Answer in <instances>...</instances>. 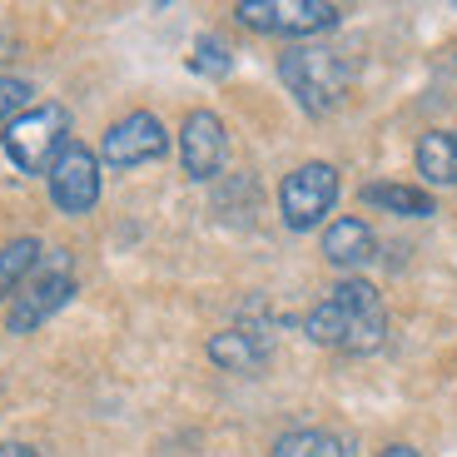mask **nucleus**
Masks as SVG:
<instances>
[{
	"label": "nucleus",
	"mask_w": 457,
	"mask_h": 457,
	"mask_svg": "<svg viewBox=\"0 0 457 457\" xmlns=\"http://www.w3.org/2000/svg\"><path fill=\"white\" fill-rule=\"evenodd\" d=\"M303 333L333 353H373L388 338V303L368 278H343L303 313Z\"/></svg>",
	"instance_id": "obj_1"
},
{
	"label": "nucleus",
	"mask_w": 457,
	"mask_h": 457,
	"mask_svg": "<svg viewBox=\"0 0 457 457\" xmlns=\"http://www.w3.org/2000/svg\"><path fill=\"white\" fill-rule=\"evenodd\" d=\"M278 80L303 114H333L353 90V60L333 46H288L278 55Z\"/></svg>",
	"instance_id": "obj_2"
},
{
	"label": "nucleus",
	"mask_w": 457,
	"mask_h": 457,
	"mask_svg": "<svg viewBox=\"0 0 457 457\" xmlns=\"http://www.w3.org/2000/svg\"><path fill=\"white\" fill-rule=\"evenodd\" d=\"M75 294H80V278H75V259H70V249H46V259L35 263V274L25 278V288L11 298L5 328H11L15 338H25V333H35L40 323L55 319Z\"/></svg>",
	"instance_id": "obj_3"
},
{
	"label": "nucleus",
	"mask_w": 457,
	"mask_h": 457,
	"mask_svg": "<svg viewBox=\"0 0 457 457\" xmlns=\"http://www.w3.org/2000/svg\"><path fill=\"white\" fill-rule=\"evenodd\" d=\"M0 145H5V160L21 174H50V164L60 160V149L70 145V110L55 100L30 104V110L0 135Z\"/></svg>",
	"instance_id": "obj_4"
},
{
	"label": "nucleus",
	"mask_w": 457,
	"mask_h": 457,
	"mask_svg": "<svg viewBox=\"0 0 457 457\" xmlns=\"http://www.w3.org/2000/svg\"><path fill=\"white\" fill-rule=\"evenodd\" d=\"M234 15L253 35L309 40V35H323L343 21V5H333V0H239Z\"/></svg>",
	"instance_id": "obj_5"
},
{
	"label": "nucleus",
	"mask_w": 457,
	"mask_h": 457,
	"mask_svg": "<svg viewBox=\"0 0 457 457\" xmlns=\"http://www.w3.org/2000/svg\"><path fill=\"white\" fill-rule=\"evenodd\" d=\"M338 189H343L338 170H333L328 160L298 164V170H288L284 184H278V214H284V224L294 228V234H309V228H319L323 219L333 214Z\"/></svg>",
	"instance_id": "obj_6"
},
{
	"label": "nucleus",
	"mask_w": 457,
	"mask_h": 457,
	"mask_svg": "<svg viewBox=\"0 0 457 457\" xmlns=\"http://www.w3.org/2000/svg\"><path fill=\"white\" fill-rule=\"evenodd\" d=\"M46 184H50V204L65 219L95 214V204H100V154L90 145H80V139H70L60 149V160L50 164Z\"/></svg>",
	"instance_id": "obj_7"
},
{
	"label": "nucleus",
	"mask_w": 457,
	"mask_h": 457,
	"mask_svg": "<svg viewBox=\"0 0 457 457\" xmlns=\"http://www.w3.org/2000/svg\"><path fill=\"white\" fill-rule=\"evenodd\" d=\"M164 154H170V129H164L160 114L149 110L114 120L100 139V164H110V170H139V164H154Z\"/></svg>",
	"instance_id": "obj_8"
},
{
	"label": "nucleus",
	"mask_w": 457,
	"mask_h": 457,
	"mask_svg": "<svg viewBox=\"0 0 457 457\" xmlns=\"http://www.w3.org/2000/svg\"><path fill=\"white\" fill-rule=\"evenodd\" d=\"M228 160V129L224 120H219L214 110H189L179 125V164L184 174L195 184H209L219 179V170H224Z\"/></svg>",
	"instance_id": "obj_9"
},
{
	"label": "nucleus",
	"mask_w": 457,
	"mask_h": 457,
	"mask_svg": "<svg viewBox=\"0 0 457 457\" xmlns=\"http://www.w3.org/2000/svg\"><path fill=\"white\" fill-rule=\"evenodd\" d=\"M204 353L214 368H224V373H259L263 363H269V353H274V338H269V328L263 323H239V328H224L214 333V338L204 343Z\"/></svg>",
	"instance_id": "obj_10"
},
{
	"label": "nucleus",
	"mask_w": 457,
	"mask_h": 457,
	"mask_svg": "<svg viewBox=\"0 0 457 457\" xmlns=\"http://www.w3.org/2000/svg\"><path fill=\"white\" fill-rule=\"evenodd\" d=\"M323 259H328L338 274L358 278V269H368V263L378 259V234L368 228V219H358V214L333 219V224L323 228Z\"/></svg>",
	"instance_id": "obj_11"
},
{
	"label": "nucleus",
	"mask_w": 457,
	"mask_h": 457,
	"mask_svg": "<svg viewBox=\"0 0 457 457\" xmlns=\"http://www.w3.org/2000/svg\"><path fill=\"white\" fill-rule=\"evenodd\" d=\"M368 209H383V214H398V219H428L437 214V199L418 184H393V179H378V184H363L358 189Z\"/></svg>",
	"instance_id": "obj_12"
},
{
	"label": "nucleus",
	"mask_w": 457,
	"mask_h": 457,
	"mask_svg": "<svg viewBox=\"0 0 457 457\" xmlns=\"http://www.w3.org/2000/svg\"><path fill=\"white\" fill-rule=\"evenodd\" d=\"M418 174L433 189H457V129H428L412 149Z\"/></svg>",
	"instance_id": "obj_13"
},
{
	"label": "nucleus",
	"mask_w": 457,
	"mask_h": 457,
	"mask_svg": "<svg viewBox=\"0 0 457 457\" xmlns=\"http://www.w3.org/2000/svg\"><path fill=\"white\" fill-rule=\"evenodd\" d=\"M46 259V244L35 234H21V239L0 244V303L11 309V298L25 288V278L35 274V263Z\"/></svg>",
	"instance_id": "obj_14"
},
{
	"label": "nucleus",
	"mask_w": 457,
	"mask_h": 457,
	"mask_svg": "<svg viewBox=\"0 0 457 457\" xmlns=\"http://www.w3.org/2000/svg\"><path fill=\"white\" fill-rule=\"evenodd\" d=\"M269 457H353V437L333 428H294L269 447Z\"/></svg>",
	"instance_id": "obj_15"
},
{
	"label": "nucleus",
	"mask_w": 457,
	"mask_h": 457,
	"mask_svg": "<svg viewBox=\"0 0 457 457\" xmlns=\"http://www.w3.org/2000/svg\"><path fill=\"white\" fill-rule=\"evenodd\" d=\"M189 70H195V75H204V80H224L228 70H234V50H228L219 35H199L195 55H189Z\"/></svg>",
	"instance_id": "obj_16"
},
{
	"label": "nucleus",
	"mask_w": 457,
	"mask_h": 457,
	"mask_svg": "<svg viewBox=\"0 0 457 457\" xmlns=\"http://www.w3.org/2000/svg\"><path fill=\"white\" fill-rule=\"evenodd\" d=\"M234 204L244 209V224H249V219H253V209H259V179H253V174H234V179H224V184H219L214 209L228 219V209H234Z\"/></svg>",
	"instance_id": "obj_17"
},
{
	"label": "nucleus",
	"mask_w": 457,
	"mask_h": 457,
	"mask_svg": "<svg viewBox=\"0 0 457 457\" xmlns=\"http://www.w3.org/2000/svg\"><path fill=\"white\" fill-rule=\"evenodd\" d=\"M30 95H35L30 80H21V75H0V135L30 110Z\"/></svg>",
	"instance_id": "obj_18"
},
{
	"label": "nucleus",
	"mask_w": 457,
	"mask_h": 457,
	"mask_svg": "<svg viewBox=\"0 0 457 457\" xmlns=\"http://www.w3.org/2000/svg\"><path fill=\"white\" fill-rule=\"evenodd\" d=\"M0 457H46V453L30 443H0Z\"/></svg>",
	"instance_id": "obj_19"
},
{
	"label": "nucleus",
	"mask_w": 457,
	"mask_h": 457,
	"mask_svg": "<svg viewBox=\"0 0 457 457\" xmlns=\"http://www.w3.org/2000/svg\"><path fill=\"white\" fill-rule=\"evenodd\" d=\"M378 457H423V453H418L412 443H388V447H383Z\"/></svg>",
	"instance_id": "obj_20"
}]
</instances>
